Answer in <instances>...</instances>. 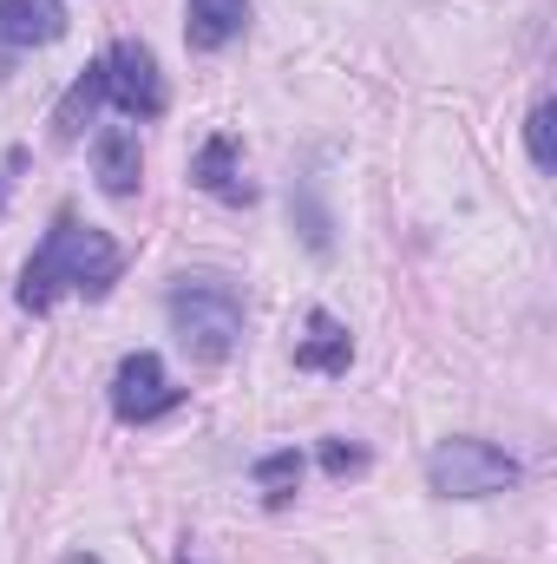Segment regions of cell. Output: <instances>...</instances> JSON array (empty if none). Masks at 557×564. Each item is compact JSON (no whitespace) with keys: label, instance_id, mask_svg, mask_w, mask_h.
<instances>
[{"label":"cell","instance_id":"cell-1","mask_svg":"<svg viewBox=\"0 0 557 564\" xmlns=\"http://www.w3.org/2000/svg\"><path fill=\"white\" fill-rule=\"evenodd\" d=\"M125 270V250L106 230H86L79 217H53L46 243L20 270V308L46 315L59 295H106Z\"/></svg>","mask_w":557,"mask_h":564},{"label":"cell","instance_id":"cell-2","mask_svg":"<svg viewBox=\"0 0 557 564\" xmlns=\"http://www.w3.org/2000/svg\"><path fill=\"white\" fill-rule=\"evenodd\" d=\"M164 315H171V335H177V348L190 355V361H204V368H217V361H230L237 355V341H243V302H237V289L230 282H177L171 289V302H164Z\"/></svg>","mask_w":557,"mask_h":564},{"label":"cell","instance_id":"cell-3","mask_svg":"<svg viewBox=\"0 0 557 564\" xmlns=\"http://www.w3.org/2000/svg\"><path fill=\"white\" fill-rule=\"evenodd\" d=\"M426 486L439 499H492V492L518 486V459L479 433H452L426 453Z\"/></svg>","mask_w":557,"mask_h":564},{"label":"cell","instance_id":"cell-4","mask_svg":"<svg viewBox=\"0 0 557 564\" xmlns=\"http://www.w3.org/2000/svg\"><path fill=\"white\" fill-rule=\"evenodd\" d=\"M177 408H184V388H171V375H164V361L151 348L119 361V375H112V414L125 426H151V421H164V414H177Z\"/></svg>","mask_w":557,"mask_h":564},{"label":"cell","instance_id":"cell-5","mask_svg":"<svg viewBox=\"0 0 557 564\" xmlns=\"http://www.w3.org/2000/svg\"><path fill=\"white\" fill-rule=\"evenodd\" d=\"M106 99L125 112V119H157L164 112V73H157V53L144 40H119L106 53Z\"/></svg>","mask_w":557,"mask_h":564},{"label":"cell","instance_id":"cell-6","mask_svg":"<svg viewBox=\"0 0 557 564\" xmlns=\"http://www.w3.org/2000/svg\"><path fill=\"white\" fill-rule=\"evenodd\" d=\"M190 184L210 191L217 204H250V197H256V184L243 177V151H237L230 132H210V139H204L197 164H190Z\"/></svg>","mask_w":557,"mask_h":564},{"label":"cell","instance_id":"cell-7","mask_svg":"<svg viewBox=\"0 0 557 564\" xmlns=\"http://www.w3.org/2000/svg\"><path fill=\"white\" fill-rule=\"evenodd\" d=\"M348 361H354L348 322H335L328 308H308V322H302V335H295V368H302V375H348Z\"/></svg>","mask_w":557,"mask_h":564},{"label":"cell","instance_id":"cell-8","mask_svg":"<svg viewBox=\"0 0 557 564\" xmlns=\"http://www.w3.org/2000/svg\"><path fill=\"white\" fill-rule=\"evenodd\" d=\"M92 177H99L106 197H132V191H139L144 151H139V132H132V126H106V132L92 139Z\"/></svg>","mask_w":557,"mask_h":564},{"label":"cell","instance_id":"cell-9","mask_svg":"<svg viewBox=\"0 0 557 564\" xmlns=\"http://www.w3.org/2000/svg\"><path fill=\"white\" fill-rule=\"evenodd\" d=\"M66 33V0H0V46H53Z\"/></svg>","mask_w":557,"mask_h":564},{"label":"cell","instance_id":"cell-10","mask_svg":"<svg viewBox=\"0 0 557 564\" xmlns=\"http://www.w3.org/2000/svg\"><path fill=\"white\" fill-rule=\"evenodd\" d=\"M250 26V0H184V40L197 53H223Z\"/></svg>","mask_w":557,"mask_h":564},{"label":"cell","instance_id":"cell-11","mask_svg":"<svg viewBox=\"0 0 557 564\" xmlns=\"http://www.w3.org/2000/svg\"><path fill=\"white\" fill-rule=\"evenodd\" d=\"M106 106V59L99 66H86L73 86H66V99H59V112H53V139L59 144H73L86 126H92V112Z\"/></svg>","mask_w":557,"mask_h":564},{"label":"cell","instance_id":"cell-12","mask_svg":"<svg viewBox=\"0 0 557 564\" xmlns=\"http://www.w3.org/2000/svg\"><path fill=\"white\" fill-rule=\"evenodd\" d=\"M256 486H263V499H270V506H288V499H295V486H302V453H295V446L263 453V459H256Z\"/></svg>","mask_w":557,"mask_h":564},{"label":"cell","instance_id":"cell-13","mask_svg":"<svg viewBox=\"0 0 557 564\" xmlns=\"http://www.w3.org/2000/svg\"><path fill=\"white\" fill-rule=\"evenodd\" d=\"M551 126H557V99H538V106L525 112V151H532V164H538V171H557Z\"/></svg>","mask_w":557,"mask_h":564},{"label":"cell","instance_id":"cell-14","mask_svg":"<svg viewBox=\"0 0 557 564\" xmlns=\"http://www.w3.org/2000/svg\"><path fill=\"white\" fill-rule=\"evenodd\" d=\"M321 466H328L335 479H348V473H361V466H368V453H361V446H348V440H321Z\"/></svg>","mask_w":557,"mask_h":564},{"label":"cell","instance_id":"cell-15","mask_svg":"<svg viewBox=\"0 0 557 564\" xmlns=\"http://www.w3.org/2000/svg\"><path fill=\"white\" fill-rule=\"evenodd\" d=\"M66 564H99V558H92V552H73V558H66Z\"/></svg>","mask_w":557,"mask_h":564}]
</instances>
